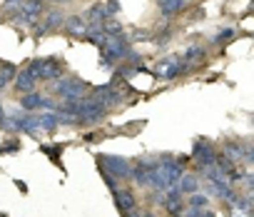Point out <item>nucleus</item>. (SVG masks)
Here are the masks:
<instances>
[{
    "mask_svg": "<svg viewBox=\"0 0 254 217\" xmlns=\"http://www.w3.org/2000/svg\"><path fill=\"white\" fill-rule=\"evenodd\" d=\"M185 3H190V0H185Z\"/></svg>",
    "mask_w": 254,
    "mask_h": 217,
    "instance_id": "f704fd0d",
    "label": "nucleus"
},
{
    "mask_svg": "<svg viewBox=\"0 0 254 217\" xmlns=\"http://www.w3.org/2000/svg\"><path fill=\"white\" fill-rule=\"evenodd\" d=\"M82 18H85V23H87V25H95V28H100V25H102V20L107 18L105 3H95V5H90V8H87V13H85Z\"/></svg>",
    "mask_w": 254,
    "mask_h": 217,
    "instance_id": "aec40b11",
    "label": "nucleus"
},
{
    "mask_svg": "<svg viewBox=\"0 0 254 217\" xmlns=\"http://www.w3.org/2000/svg\"><path fill=\"white\" fill-rule=\"evenodd\" d=\"M105 10H107V15H120V0H107Z\"/></svg>",
    "mask_w": 254,
    "mask_h": 217,
    "instance_id": "cd10ccee",
    "label": "nucleus"
},
{
    "mask_svg": "<svg viewBox=\"0 0 254 217\" xmlns=\"http://www.w3.org/2000/svg\"><path fill=\"white\" fill-rule=\"evenodd\" d=\"M199 182H202V180H199L197 172H182L180 180H177V187H180L182 195H192V192L199 190Z\"/></svg>",
    "mask_w": 254,
    "mask_h": 217,
    "instance_id": "a211bd4d",
    "label": "nucleus"
},
{
    "mask_svg": "<svg viewBox=\"0 0 254 217\" xmlns=\"http://www.w3.org/2000/svg\"><path fill=\"white\" fill-rule=\"evenodd\" d=\"M13 87H15V92H20V95H25V92H33V90L38 87V77L33 75V70H30L28 65H25V68H20V70L15 72Z\"/></svg>",
    "mask_w": 254,
    "mask_h": 217,
    "instance_id": "4468645a",
    "label": "nucleus"
},
{
    "mask_svg": "<svg viewBox=\"0 0 254 217\" xmlns=\"http://www.w3.org/2000/svg\"><path fill=\"white\" fill-rule=\"evenodd\" d=\"M38 125H40V133H55V130L60 128V123H58V113H53V110H43V113H38Z\"/></svg>",
    "mask_w": 254,
    "mask_h": 217,
    "instance_id": "4be33fe9",
    "label": "nucleus"
},
{
    "mask_svg": "<svg viewBox=\"0 0 254 217\" xmlns=\"http://www.w3.org/2000/svg\"><path fill=\"white\" fill-rule=\"evenodd\" d=\"M107 38H110V35H107L102 28H95V25H90L87 33H85V40L92 43V45H97V48H102V45L107 43Z\"/></svg>",
    "mask_w": 254,
    "mask_h": 217,
    "instance_id": "b1692460",
    "label": "nucleus"
},
{
    "mask_svg": "<svg viewBox=\"0 0 254 217\" xmlns=\"http://www.w3.org/2000/svg\"><path fill=\"white\" fill-rule=\"evenodd\" d=\"M140 217H157V212H155V210H142Z\"/></svg>",
    "mask_w": 254,
    "mask_h": 217,
    "instance_id": "7c9ffc66",
    "label": "nucleus"
},
{
    "mask_svg": "<svg viewBox=\"0 0 254 217\" xmlns=\"http://www.w3.org/2000/svg\"><path fill=\"white\" fill-rule=\"evenodd\" d=\"M63 23H65V15L60 8H50L40 15V20L33 25V35L35 38H43V35H50L55 30H63Z\"/></svg>",
    "mask_w": 254,
    "mask_h": 217,
    "instance_id": "6e6552de",
    "label": "nucleus"
},
{
    "mask_svg": "<svg viewBox=\"0 0 254 217\" xmlns=\"http://www.w3.org/2000/svg\"><path fill=\"white\" fill-rule=\"evenodd\" d=\"M3 128H8L10 133H40V125H38V113H25V110H13L10 115H5V123Z\"/></svg>",
    "mask_w": 254,
    "mask_h": 217,
    "instance_id": "423d86ee",
    "label": "nucleus"
},
{
    "mask_svg": "<svg viewBox=\"0 0 254 217\" xmlns=\"http://www.w3.org/2000/svg\"><path fill=\"white\" fill-rule=\"evenodd\" d=\"M229 217H252V195H237L234 202H229Z\"/></svg>",
    "mask_w": 254,
    "mask_h": 217,
    "instance_id": "2eb2a0df",
    "label": "nucleus"
},
{
    "mask_svg": "<svg viewBox=\"0 0 254 217\" xmlns=\"http://www.w3.org/2000/svg\"><path fill=\"white\" fill-rule=\"evenodd\" d=\"M15 72H18L15 63H10V60H0V92H3V90H8V87L13 85V80H15Z\"/></svg>",
    "mask_w": 254,
    "mask_h": 217,
    "instance_id": "6ab92c4d",
    "label": "nucleus"
},
{
    "mask_svg": "<svg viewBox=\"0 0 254 217\" xmlns=\"http://www.w3.org/2000/svg\"><path fill=\"white\" fill-rule=\"evenodd\" d=\"M214 160H217V147H214V143H209V140H204V138H197L194 145H192V162L197 165V170L212 165Z\"/></svg>",
    "mask_w": 254,
    "mask_h": 217,
    "instance_id": "9b49d317",
    "label": "nucleus"
},
{
    "mask_svg": "<svg viewBox=\"0 0 254 217\" xmlns=\"http://www.w3.org/2000/svg\"><path fill=\"white\" fill-rule=\"evenodd\" d=\"M92 100H97L100 105H105L107 110H112V107H117L122 100H125V95H122V90L115 85V82H110V85H97V87H90V92H87Z\"/></svg>",
    "mask_w": 254,
    "mask_h": 217,
    "instance_id": "1a4fd4ad",
    "label": "nucleus"
},
{
    "mask_svg": "<svg viewBox=\"0 0 254 217\" xmlns=\"http://www.w3.org/2000/svg\"><path fill=\"white\" fill-rule=\"evenodd\" d=\"M45 3H50L53 8H63V5H70L72 0H45Z\"/></svg>",
    "mask_w": 254,
    "mask_h": 217,
    "instance_id": "c85d7f7f",
    "label": "nucleus"
},
{
    "mask_svg": "<svg viewBox=\"0 0 254 217\" xmlns=\"http://www.w3.org/2000/svg\"><path fill=\"white\" fill-rule=\"evenodd\" d=\"M202 217H217V215H214V212H212V210H209V207H207V210H204V212H202Z\"/></svg>",
    "mask_w": 254,
    "mask_h": 217,
    "instance_id": "473e14b6",
    "label": "nucleus"
},
{
    "mask_svg": "<svg viewBox=\"0 0 254 217\" xmlns=\"http://www.w3.org/2000/svg\"><path fill=\"white\" fill-rule=\"evenodd\" d=\"M229 38H234V30H232V28L222 30V33H219V35H217L212 43H214V45H224V43H229Z\"/></svg>",
    "mask_w": 254,
    "mask_h": 217,
    "instance_id": "bb28decb",
    "label": "nucleus"
},
{
    "mask_svg": "<svg viewBox=\"0 0 254 217\" xmlns=\"http://www.w3.org/2000/svg\"><path fill=\"white\" fill-rule=\"evenodd\" d=\"M100 28H102L107 35H122V33H125V28H122V23L117 20V15H107Z\"/></svg>",
    "mask_w": 254,
    "mask_h": 217,
    "instance_id": "a878e982",
    "label": "nucleus"
},
{
    "mask_svg": "<svg viewBox=\"0 0 254 217\" xmlns=\"http://www.w3.org/2000/svg\"><path fill=\"white\" fill-rule=\"evenodd\" d=\"M140 212H142V210H140V207H135V210H130V212H125L122 217H140Z\"/></svg>",
    "mask_w": 254,
    "mask_h": 217,
    "instance_id": "c756f323",
    "label": "nucleus"
},
{
    "mask_svg": "<svg viewBox=\"0 0 254 217\" xmlns=\"http://www.w3.org/2000/svg\"><path fill=\"white\" fill-rule=\"evenodd\" d=\"M112 200H115V207L120 210V215L135 210L137 202H140V197L135 195L132 187H117V190H112Z\"/></svg>",
    "mask_w": 254,
    "mask_h": 217,
    "instance_id": "ddd939ff",
    "label": "nucleus"
},
{
    "mask_svg": "<svg viewBox=\"0 0 254 217\" xmlns=\"http://www.w3.org/2000/svg\"><path fill=\"white\" fill-rule=\"evenodd\" d=\"M50 92L58 95L60 100H80L90 92V85L77 77V75H70V77H58L50 82Z\"/></svg>",
    "mask_w": 254,
    "mask_h": 217,
    "instance_id": "20e7f679",
    "label": "nucleus"
},
{
    "mask_svg": "<svg viewBox=\"0 0 254 217\" xmlns=\"http://www.w3.org/2000/svg\"><path fill=\"white\" fill-rule=\"evenodd\" d=\"M185 5H187L185 0H157V8H160V13H162L165 18H172V15L182 13Z\"/></svg>",
    "mask_w": 254,
    "mask_h": 217,
    "instance_id": "5701e85b",
    "label": "nucleus"
},
{
    "mask_svg": "<svg viewBox=\"0 0 254 217\" xmlns=\"http://www.w3.org/2000/svg\"><path fill=\"white\" fill-rule=\"evenodd\" d=\"M28 68L33 70V75L38 77V82H53V80H58V77L65 75V60H63L60 55L30 60Z\"/></svg>",
    "mask_w": 254,
    "mask_h": 217,
    "instance_id": "f03ea898",
    "label": "nucleus"
},
{
    "mask_svg": "<svg viewBox=\"0 0 254 217\" xmlns=\"http://www.w3.org/2000/svg\"><path fill=\"white\" fill-rule=\"evenodd\" d=\"M87 23H85V18L82 15H67L65 18V23H63V30L70 35V38H85V33H87Z\"/></svg>",
    "mask_w": 254,
    "mask_h": 217,
    "instance_id": "dca6fc26",
    "label": "nucleus"
},
{
    "mask_svg": "<svg viewBox=\"0 0 254 217\" xmlns=\"http://www.w3.org/2000/svg\"><path fill=\"white\" fill-rule=\"evenodd\" d=\"M45 13V0H23L18 8H8L5 15L10 23H18V25H35L40 20V15Z\"/></svg>",
    "mask_w": 254,
    "mask_h": 217,
    "instance_id": "7ed1b4c3",
    "label": "nucleus"
},
{
    "mask_svg": "<svg viewBox=\"0 0 254 217\" xmlns=\"http://www.w3.org/2000/svg\"><path fill=\"white\" fill-rule=\"evenodd\" d=\"M132 55V45H130V38H127L125 33L122 35H110L107 43L100 48V65L102 68H115L117 63L127 60Z\"/></svg>",
    "mask_w": 254,
    "mask_h": 217,
    "instance_id": "f257e3e1",
    "label": "nucleus"
},
{
    "mask_svg": "<svg viewBox=\"0 0 254 217\" xmlns=\"http://www.w3.org/2000/svg\"><path fill=\"white\" fill-rule=\"evenodd\" d=\"M224 160H229L232 165H239L242 162V152H244V147H242V143L239 140H227V143H222V147L217 150Z\"/></svg>",
    "mask_w": 254,
    "mask_h": 217,
    "instance_id": "f3484780",
    "label": "nucleus"
},
{
    "mask_svg": "<svg viewBox=\"0 0 254 217\" xmlns=\"http://www.w3.org/2000/svg\"><path fill=\"white\" fill-rule=\"evenodd\" d=\"M185 207H197V210H207L209 207V195H204V192H192V195H187V200H185Z\"/></svg>",
    "mask_w": 254,
    "mask_h": 217,
    "instance_id": "393cba45",
    "label": "nucleus"
},
{
    "mask_svg": "<svg viewBox=\"0 0 254 217\" xmlns=\"http://www.w3.org/2000/svg\"><path fill=\"white\" fill-rule=\"evenodd\" d=\"M0 217H8V215H0Z\"/></svg>",
    "mask_w": 254,
    "mask_h": 217,
    "instance_id": "72a5a7b5",
    "label": "nucleus"
},
{
    "mask_svg": "<svg viewBox=\"0 0 254 217\" xmlns=\"http://www.w3.org/2000/svg\"><path fill=\"white\" fill-rule=\"evenodd\" d=\"M20 110H25V113H43V110H53L55 113V107H58V102L53 100V97H48V95H40V92H25V95H20Z\"/></svg>",
    "mask_w": 254,
    "mask_h": 217,
    "instance_id": "9d476101",
    "label": "nucleus"
},
{
    "mask_svg": "<svg viewBox=\"0 0 254 217\" xmlns=\"http://www.w3.org/2000/svg\"><path fill=\"white\" fill-rule=\"evenodd\" d=\"M107 115H110L107 107H105V105H100L97 100H92L90 95H85V97L80 100V107H77L80 125H100Z\"/></svg>",
    "mask_w": 254,
    "mask_h": 217,
    "instance_id": "0eeeda50",
    "label": "nucleus"
},
{
    "mask_svg": "<svg viewBox=\"0 0 254 217\" xmlns=\"http://www.w3.org/2000/svg\"><path fill=\"white\" fill-rule=\"evenodd\" d=\"M97 165L105 175L115 177L117 182L130 180V172H132V162L127 157H122V155H97Z\"/></svg>",
    "mask_w": 254,
    "mask_h": 217,
    "instance_id": "39448f33",
    "label": "nucleus"
},
{
    "mask_svg": "<svg viewBox=\"0 0 254 217\" xmlns=\"http://www.w3.org/2000/svg\"><path fill=\"white\" fill-rule=\"evenodd\" d=\"M3 123H5V110H3V105H0V128H3Z\"/></svg>",
    "mask_w": 254,
    "mask_h": 217,
    "instance_id": "2f4dec72",
    "label": "nucleus"
},
{
    "mask_svg": "<svg viewBox=\"0 0 254 217\" xmlns=\"http://www.w3.org/2000/svg\"><path fill=\"white\" fill-rule=\"evenodd\" d=\"M207 58V50L202 48V45H197V43H192V45H187V50L182 53V60H185V65H187V70L194 65V63H202Z\"/></svg>",
    "mask_w": 254,
    "mask_h": 217,
    "instance_id": "412c9836",
    "label": "nucleus"
},
{
    "mask_svg": "<svg viewBox=\"0 0 254 217\" xmlns=\"http://www.w3.org/2000/svg\"><path fill=\"white\" fill-rule=\"evenodd\" d=\"M185 70H187V65H185V60H182L180 55L162 58V60L155 65V75L162 77V80H175V77H180Z\"/></svg>",
    "mask_w": 254,
    "mask_h": 217,
    "instance_id": "f8f14e48",
    "label": "nucleus"
}]
</instances>
